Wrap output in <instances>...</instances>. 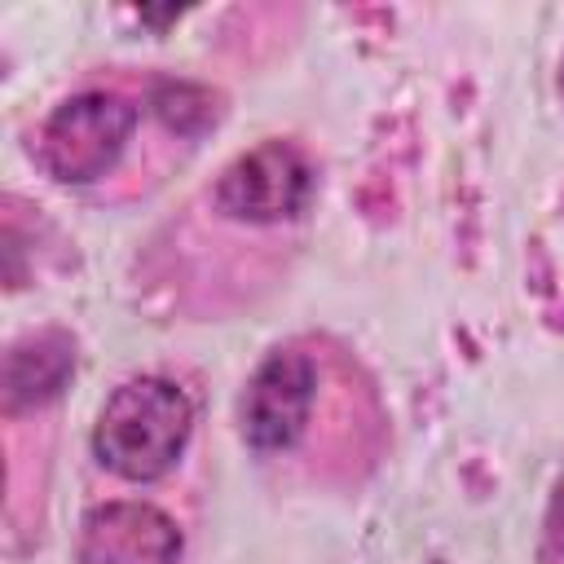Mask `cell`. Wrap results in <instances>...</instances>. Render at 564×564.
<instances>
[{"label": "cell", "instance_id": "cell-2", "mask_svg": "<svg viewBox=\"0 0 564 564\" xmlns=\"http://www.w3.org/2000/svg\"><path fill=\"white\" fill-rule=\"evenodd\" d=\"M141 110L115 88H88L66 97L40 128V163L62 185L101 181L132 145Z\"/></svg>", "mask_w": 564, "mask_h": 564}, {"label": "cell", "instance_id": "cell-3", "mask_svg": "<svg viewBox=\"0 0 564 564\" xmlns=\"http://www.w3.org/2000/svg\"><path fill=\"white\" fill-rule=\"evenodd\" d=\"M317 172L308 154L291 141H260L256 150L238 154L212 185V207L225 220L264 229L286 225L313 203Z\"/></svg>", "mask_w": 564, "mask_h": 564}, {"label": "cell", "instance_id": "cell-6", "mask_svg": "<svg viewBox=\"0 0 564 564\" xmlns=\"http://www.w3.org/2000/svg\"><path fill=\"white\" fill-rule=\"evenodd\" d=\"M70 366H75V352H70L66 335L44 330V335H31V339L13 344L9 357H4V401H9V410L53 397L66 383Z\"/></svg>", "mask_w": 564, "mask_h": 564}, {"label": "cell", "instance_id": "cell-4", "mask_svg": "<svg viewBox=\"0 0 564 564\" xmlns=\"http://www.w3.org/2000/svg\"><path fill=\"white\" fill-rule=\"evenodd\" d=\"M317 392H322V370L313 352L295 344L269 352L242 392V441L260 458H278L295 449L313 427Z\"/></svg>", "mask_w": 564, "mask_h": 564}, {"label": "cell", "instance_id": "cell-5", "mask_svg": "<svg viewBox=\"0 0 564 564\" xmlns=\"http://www.w3.org/2000/svg\"><path fill=\"white\" fill-rule=\"evenodd\" d=\"M181 529L150 502H101L84 516L79 564H176Z\"/></svg>", "mask_w": 564, "mask_h": 564}, {"label": "cell", "instance_id": "cell-1", "mask_svg": "<svg viewBox=\"0 0 564 564\" xmlns=\"http://www.w3.org/2000/svg\"><path fill=\"white\" fill-rule=\"evenodd\" d=\"M194 427V405L185 388L163 375H137L110 392L97 414L93 449L123 480H159L176 467Z\"/></svg>", "mask_w": 564, "mask_h": 564}]
</instances>
